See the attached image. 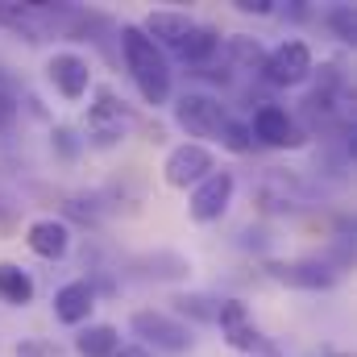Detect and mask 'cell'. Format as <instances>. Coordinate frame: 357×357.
<instances>
[{
  "label": "cell",
  "mask_w": 357,
  "mask_h": 357,
  "mask_svg": "<svg viewBox=\"0 0 357 357\" xmlns=\"http://www.w3.org/2000/svg\"><path fill=\"white\" fill-rule=\"evenodd\" d=\"M112 357H150V349H146V345H121Z\"/></svg>",
  "instance_id": "27"
},
{
  "label": "cell",
  "mask_w": 357,
  "mask_h": 357,
  "mask_svg": "<svg viewBox=\"0 0 357 357\" xmlns=\"http://www.w3.org/2000/svg\"><path fill=\"white\" fill-rule=\"evenodd\" d=\"M91 312H96V287L91 278H71L54 291V320L67 324V328H84L91 324Z\"/></svg>",
  "instance_id": "13"
},
{
  "label": "cell",
  "mask_w": 357,
  "mask_h": 357,
  "mask_svg": "<svg viewBox=\"0 0 357 357\" xmlns=\"http://www.w3.org/2000/svg\"><path fill=\"white\" fill-rule=\"evenodd\" d=\"M220 54H225V67L229 71H262L266 63V46L258 38H245V33H233L220 42Z\"/></svg>",
  "instance_id": "16"
},
{
  "label": "cell",
  "mask_w": 357,
  "mask_h": 357,
  "mask_svg": "<svg viewBox=\"0 0 357 357\" xmlns=\"http://www.w3.org/2000/svg\"><path fill=\"white\" fill-rule=\"evenodd\" d=\"M237 13H254V17H274V0H237Z\"/></svg>",
  "instance_id": "26"
},
{
  "label": "cell",
  "mask_w": 357,
  "mask_h": 357,
  "mask_svg": "<svg viewBox=\"0 0 357 357\" xmlns=\"http://www.w3.org/2000/svg\"><path fill=\"white\" fill-rule=\"evenodd\" d=\"M191 25H195V21H191L187 13L158 8V13H150V17H146V25H142V29H146V38H150V42L167 54V50H175L178 42L187 38V29H191Z\"/></svg>",
  "instance_id": "15"
},
{
  "label": "cell",
  "mask_w": 357,
  "mask_h": 357,
  "mask_svg": "<svg viewBox=\"0 0 357 357\" xmlns=\"http://www.w3.org/2000/svg\"><path fill=\"white\" fill-rule=\"evenodd\" d=\"M171 303H175V320H191V324H216V295H208V291H175L171 295Z\"/></svg>",
  "instance_id": "19"
},
{
  "label": "cell",
  "mask_w": 357,
  "mask_h": 357,
  "mask_svg": "<svg viewBox=\"0 0 357 357\" xmlns=\"http://www.w3.org/2000/svg\"><path fill=\"white\" fill-rule=\"evenodd\" d=\"M245 125H250L254 146H266V150H299V146H307V129L299 125V116L287 112L274 100H262Z\"/></svg>",
  "instance_id": "4"
},
{
  "label": "cell",
  "mask_w": 357,
  "mask_h": 357,
  "mask_svg": "<svg viewBox=\"0 0 357 357\" xmlns=\"http://www.w3.org/2000/svg\"><path fill=\"white\" fill-rule=\"evenodd\" d=\"M137 266L146 270V278H158V282H183L187 274H191V258H183L175 250H154V254H146Z\"/></svg>",
  "instance_id": "20"
},
{
  "label": "cell",
  "mask_w": 357,
  "mask_h": 357,
  "mask_svg": "<svg viewBox=\"0 0 357 357\" xmlns=\"http://www.w3.org/2000/svg\"><path fill=\"white\" fill-rule=\"evenodd\" d=\"M266 278L295 287V291H333L341 282V274L328 266L324 258H295V262H266Z\"/></svg>",
  "instance_id": "10"
},
{
  "label": "cell",
  "mask_w": 357,
  "mask_h": 357,
  "mask_svg": "<svg viewBox=\"0 0 357 357\" xmlns=\"http://www.w3.org/2000/svg\"><path fill=\"white\" fill-rule=\"evenodd\" d=\"M229 154H254V137H250V125L245 121H237L233 112H229V121H225V129H220V137H216Z\"/></svg>",
  "instance_id": "22"
},
{
  "label": "cell",
  "mask_w": 357,
  "mask_h": 357,
  "mask_svg": "<svg viewBox=\"0 0 357 357\" xmlns=\"http://www.w3.org/2000/svg\"><path fill=\"white\" fill-rule=\"evenodd\" d=\"M116 42H121V59H125V71H129V79H133L137 96H142L150 108L171 104V96H175V71H171V59L146 38V29L129 21V25L116 29Z\"/></svg>",
  "instance_id": "1"
},
{
  "label": "cell",
  "mask_w": 357,
  "mask_h": 357,
  "mask_svg": "<svg viewBox=\"0 0 357 357\" xmlns=\"http://www.w3.org/2000/svg\"><path fill=\"white\" fill-rule=\"evenodd\" d=\"M46 79L54 84L63 100H84L91 88V63L75 50H59L46 59Z\"/></svg>",
  "instance_id": "11"
},
{
  "label": "cell",
  "mask_w": 357,
  "mask_h": 357,
  "mask_svg": "<svg viewBox=\"0 0 357 357\" xmlns=\"http://www.w3.org/2000/svg\"><path fill=\"white\" fill-rule=\"evenodd\" d=\"M50 150H54L63 162H75V158L84 154V137H79V129H71V125H54V129H50Z\"/></svg>",
  "instance_id": "23"
},
{
  "label": "cell",
  "mask_w": 357,
  "mask_h": 357,
  "mask_svg": "<svg viewBox=\"0 0 357 357\" xmlns=\"http://www.w3.org/2000/svg\"><path fill=\"white\" fill-rule=\"evenodd\" d=\"M71 225L63 220V216H38V220H29L25 225V245L38 254V258H46V262H59V258H67L71 254Z\"/></svg>",
  "instance_id": "12"
},
{
  "label": "cell",
  "mask_w": 357,
  "mask_h": 357,
  "mask_svg": "<svg viewBox=\"0 0 357 357\" xmlns=\"http://www.w3.org/2000/svg\"><path fill=\"white\" fill-rule=\"evenodd\" d=\"M233 191H237V175H233L229 167H216L208 178H199V183L191 187V195H187V216H191L195 225H216V220L229 212Z\"/></svg>",
  "instance_id": "8"
},
{
  "label": "cell",
  "mask_w": 357,
  "mask_h": 357,
  "mask_svg": "<svg viewBox=\"0 0 357 357\" xmlns=\"http://www.w3.org/2000/svg\"><path fill=\"white\" fill-rule=\"evenodd\" d=\"M17 112H21V104H17V96H8V91H0V129H13V125H17Z\"/></svg>",
  "instance_id": "25"
},
{
  "label": "cell",
  "mask_w": 357,
  "mask_h": 357,
  "mask_svg": "<svg viewBox=\"0 0 357 357\" xmlns=\"http://www.w3.org/2000/svg\"><path fill=\"white\" fill-rule=\"evenodd\" d=\"M216 328H220L225 345L237 349V354H250V357L274 354V345L262 337V328L254 324V312H250L241 299H220V303H216Z\"/></svg>",
  "instance_id": "6"
},
{
  "label": "cell",
  "mask_w": 357,
  "mask_h": 357,
  "mask_svg": "<svg viewBox=\"0 0 357 357\" xmlns=\"http://www.w3.org/2000/svg\"><path fill=\"white\" fill-rule=\"evenodd\" d=\"M121 349V328L116 324H84L75 333V354L79 357H112Z\"/></svg>",
  "instance_id": "18"
},
{
  "label": "cell",
  "mask_w": 357,
  "mask_h": 357,
  "mask_svg": "<svg viewBox=\"0 0 357 357\" xmlns=\"http://www.w3.org/2000/svg\"><path fill=\"white\" fill-rule=\"evenodd\" d=\"M17 357H59V345H50L42 337H29V341L17 345Z\"/></svg>",
  "instance_id": "24"
},
{
  "label": "cell",
  "mask_w": 357,
  "mask_h": 357,
  "mask_svg": "<svg viewBox=\"0 0 357 357\" xmlns=\"http://www.w3.org/2000/svg\"><path fill=\"white\" fill-rule=\"evenodd\" d=\"M212 171H216V154L204 142H183V146H175L167 154V162H162V178L175 191H191L199 178H208Z\"/></svg>",
  "instance_id": "9"
},
{
  "label": "cell",
  "mask_w": 357,
  "mask_h": 357,
  "mask_svg": "<svg viewBox=\"0 0 357 357\" xmlns=\"http://www.w3.org/2000/svg\"><path fill=\"white\" fill-rule=\"evenodd\" d=\"M171 116L187 137L216 142L225 121H229V104H220V96H212V91H183L171 104Z\"/></svg>",
  "instance_id": "3"
},
{
  "label": "cell",
  "mask_w": 357,
  "mask_h": 357,
  "mask_svg": "<svg viewBox=\"0 0 357 357\" xmlns=\"http://www.w3.org/2000/svg\"><path fill=\"white\" fill-rule=\"evenodd\" d=\"M129 328L137 337V345L146 349H162V354H187L195 345V333L191 324L175 320L171 312H154V307H142L129 316Z\"/></svg>",
  "instance_id": "5"
},
{
  "label": "cell",
  "mask_w": 357,
  "mask_h": 357,
  "mask_svg": "<svg viewBox=\"0 0 357 357\" xmlns=\"http://www.w3.org/2000/svg\"><path fill=\"white\" fill-rule=\"evenodd\" d=\"M13 212H17V204H13L8 195H0V225H8V220H13Z\"/></svg>",
  "instance_id": "28"
},
{
  "label": "cell",
  "mask_w": 357,
  "mask_h": 357,
  "mask_svg": "<svg viewBox=\"0 0 357 357\" xmlns=\"http://www.w3.org/2000/svg\"><path fill=\"white\" fill-rule=\"evenodd\" d=\"M324 25L333 29V38H337V42H345V46H354V42H357V13H354V4H333V8L324 13Z\"/></svg>",
  "instance_id": "21"
},
{
  "label": "cell",
  "mask_w": 357,
  "mask_h": 357,
  "mask_svg": "<svg viewBox=\"0 0 357 357\" xmlns=\"http://www.w3.org/2000/svg\"><path fill=\"white\" fill-rule=\"evenodd\" d=\"M175 54L191 67V71L216 63V54H220V29H212V25H191L187 38L175 46Z\"/></svg>",
  "instance_id": "14"
},
{
  "label": "cell",
  "mask_w": 357,
  "mask_h": 357,
  "mask_svg": "<svg viewBox=\"0 0 357 357\" xmlns=\"http://www.w3.org/2000/svg\"><path fill=\"white\" fill-rule=\"evenodd\" d=\"M137 125V112L116 100L112 88H100L96 100L88 104V116H84V146H96V150H112L129 137V129Z\"/></svg>",
  "instance_id": "2"
},
{
  "label": "cell",
  "mask_w": 357,
  "mask_h": 357,
  "mask_svg": "<svg viewBox=\"0 0 357 357\" xmlns=\"http://www.w3.org/2000/svg\"><path fill=\"white\" fill-rule=\"evenodd\" d=\"M312 71H316V54L299 38L278 42L274 50H266V63H262V79L270 88H299L312 79Z\"/></svg>",
  "instance_id": "7"
},
{
  "label": "cell",
  "mask_w": 357,
  "mask_h": 357,
  "mask_svg": "<svg viewBox=\"0 0 357 357\" xmlns=\"http://www.w3.org/2000/svg\"><path fill=\"white\" fill-rule=\"evenodd\" d=\"M33 295H38V282L29 270L17 262H0V303L25 307V303H33Z\"/></svg>",
  "instance_id": "17"
}]
</instances>
